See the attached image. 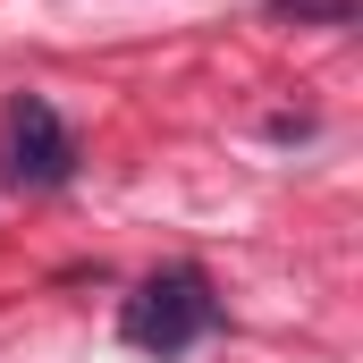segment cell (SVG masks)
Listing matches in <instances>:
<instances>
[{
	"instance_id": "3957f363",
	"label": "cell",
	"mask_w": 363,
	"mask_h": 363,
	"mask_svg": "<svg viewBox=\"0 0 363 363\" xmlns=\"http://www.w3.org/2000/svg\"><path fill=\"white\" fill-rule=\"evenodd\" d=\"M271 26H355V0H271Z\"/></svg>"
},
{
	"instance_id": "6da1fadb",
	"label": "cell",
	"mask_w": 363,
	"mask_h": 363,
	"mask_svg": "<svg viewBox=\"0 0 363 363\" xmlns=\"http://www.w3.org/2000/svg\"><path fill=\"white\" fill-rule=\"evenodd\" d=\"M220 330V296H211V279L203 271H152L127 304H118V338L135 347V355H186L194 338H211Z\"/></svg>"
},
{
	"instance_id": "7a4b0ae2",
	"label": "cell",
	"mask_w": 363,
	"mask_h": 363,
	"mask_svg": "<svg viewBox=\"0 0 363 363\" xmlns=\"http://www.w3.org/2000/svg\"><path fill=\"white\" fill-rule=\"evenodd\" d=\"M68 178H77V135H68V118H60L43 93H17V101H9V186L60 194Z\"/></svg>"
}]
</instances>
